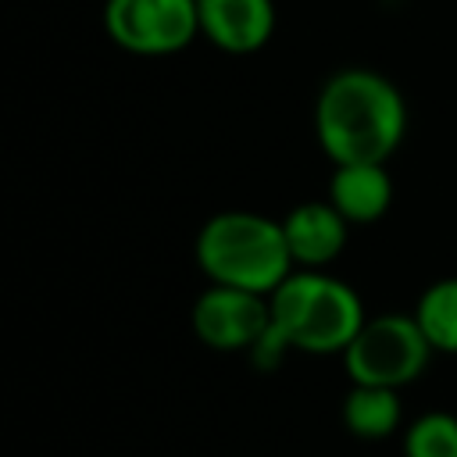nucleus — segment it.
<instances>
[{
	"label": "nucleus",
	"instance_id": "f8f14e48",
	"mask_svg": "<svg viewBox=\"0 0 457 457\" xmlns=\"http://www.w3.org/2000/svg\"><path fill=\"white\" fill-rule=\"evenodd\" d=\"M403 457H457V414L428 411L403 432Z\"/></svg>",
	"mask_w": 457,
	"mask_h": 457
},
{
	"label": "nucleus",
	"instance_id": "f257e3e1",
	"mask_svg": "<svg viewBox=\"0 0 457 457\" xmlns=\"http://www.w3.org/2000/svg\"><path fill=\"white\" fill-rule=\"evenodd\" d=\"M314 136L332 164H386L407 136V100L386 75L343 68L314 96Z\"/></svg>",
	"mask_w": 457,
	"mask_h": 457
},
{
	"label": "nucleus",
	"instance_id": "f03ea898",
	"mask_svg": "<svg viewBox=\"0 0 457 457\" xmlns=\"http://www.w3.org/2000/svg\"><path fill=\"white\" fill-rule=\"evenodd\" d=\"M193 257L211 286L250 289L261 296H271L289 271H296L282 221L257 211L211 214L196 232Z\"/></svg>",
	"mask_w": 457,
	"mask_h": 457
},
{
	"label": "nucleus",
	"instance_id": "9d476101",
	"mask_svg": "<svg viewBox=\"0 0 457 457\" xmlns=\"http://www.w3.org/2000/svg\"><path fill=\"white\" fill-rule=\"evenodd\" d=\"M403 414L400 403V389H386V386H350V393L343 396V425L357 436V439H386L396 432Z\"/></svg>",
	"mask_w": 457,
	"mask_h": 457
},
{
	"label": "nucleus",
	"instance_id": "9b49d317",
	"mask_svg": "<svg viewBox=\"0 0 457 457\" xmlns=\"http://www.w3.org/2000/svg\"><path fill=\"white\" fill-rule=\"evenodd\" d=\"M436 353H457V275L436 278L411 311Z\"/></svg>",
	"mask_w": 457,
	"mask_h": 457
},
{
	"label": "nucleus",
	"instance_id": "39448f33",
	"mask_svg": "<svg viewBox=\"0 0 457 457\" xmlns=\"http://www.w3.org/2000/svg\"><path fill=\"white\" fill-rule=\"evenodd\" d=\"M104 32L136 57H171L200 36L196 0H104Z\"/></svg>",
	"mask_w": 457,
	"mask_h": 457
},
{
	"label": "nucleus",
	"instance_id": "0eeeda50",
	"mask_svg": "<svg viewBox=\"0 0 457 457\" xmlns=\"http://www.w3.org/2000/svg\"><path fill=\"white\" fill-rule=\"evenodd\" d=\"M286 246L296 268L325 271L350 239V221L328 200H303L282 218Z\"/></svg>",
	"mask_w": 457,
	"mask_h": 457
},
{
	"label": "nucleus",
	"instance_id": "423d86ee",
	"mask_svg": "<svg viewBox=\"0 0 457 457\" xmlns=\"http://www.w3.org/2000/svg\"><path fill=\"white\" fill-rule=\"evenodd\" d=\"M193 332L211 350H253L271 325V303L261 293L207 286L193 303Z\"/></svg>",
	"mask_w": 457,
	"mask_h": 457
},
{
	"label": "nucleus",
	"instance_id": "1a4fd4ad",
	"mask_svg": "<svg viewBox=\"0 0 457 457\" xmlns=\"http://www.w3.org/2000/svg\"><path fill=\"white\" fill-rule=\"evenodd\" d=\"M325 200L350 225H371L393 204V175L386 164H332Z\"/></svg>",
	"mask_w": 457,
	"mask_h": 457
},
{
	"label": "nucleus",
	"instance_id": "20e7f679",
	"mask_svg": "<svg viewBox=\"0 0 457 457\" xmlns=\"http://www.w3.org/2000/svg\"><path fill=\"white\" fill-rule=\"evenodd\" d=\"M432 353L436 350L414 314H375L343 350V364L357 386L403 389L428 368Z\"/></svg>",
	"mask_w": 457,
	"mask_h": 457
},
{
	"label": "nucleus",
	"instance_id": "6e6552de",
	"mask_svg": "<svg viewBox=\"0 0 457 457\" xmlns=\"http://www.w3.org/2000/svg\"><path fill=\"white\" fill-rule=\"evenodd\" d=\"M200 36L225 54H253L275 32L271 0H196Z\"/></svg>",
	"mask_w": 457,
	"mask_h": 457
},
{
	"label": "nucleus",
	"instance_id": "7ed1b4c3",
	"mask_svg": "<svg viewBox=\"0 0 457 457\" xmlns=\"http://www.w3.org/2000/svg\"><path fill=\"white\" fill-rule=\"evenodd\" d=\"M271 325L289 350L300 353H343L368 321L357 289L328 271L296 268L268 296Z\"/></svg>",
	"mask_w": 457,
	"mask_h": 457
}]
</instances>
